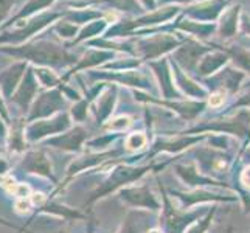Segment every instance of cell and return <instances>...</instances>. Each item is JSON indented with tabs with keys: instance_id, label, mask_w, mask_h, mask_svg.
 <instances>
[{
	"instance_id": "1",
	"label": "cell",
	"mask_w": 250,
	"mask_h": 233,
	"mask_svg": "<svg viewBox=\"0 0 250 233\" xmlns=\"http://www.w3.org/2000/svg\"><path fill=\"white\" fill-rule=\"evenodd\" d=\"M165 165L167 163H160V165H154V163H149V165H134V163H129L127 160L123 162L120 159L107 160L98 168V169H106L107 177L103 180V184L95 190L89 199L85 201V207L87 205L92 207L95 202L104 199L110 193L120 191L122 188L135 184L137 180L143 177L148 171L163 168Z\"/></svg>"
},
{
	"instance_id": "2",
	"label": "cell",
	"mask_w": 250,
	"mask_h": 233,
	"mask_svg": "<svg viewBox=\"0 0 250 233\" xmlns=\"http://www.w3.org/2000/svg\"><path fill=\"white\" fill-rule=\"evenodd\" d=\"M157 182L160 187V193H162V214H160V229L163 233H184L185 229L193 224L196 219H199L202 212H182L174 204L171 202L169 194L165 191V188L160 184V179L157 177Z\"/></svg>"
},
{
	"instance_id": "3",
	"label": "cell",
	"mask_w": 250,
	"mask_h": 233,
	"mask_svg": "<svg viewBox=\"0 0 250 233\" xmlns=\"http://www.w3.org/2000/svg\"><path fill=\"white\" fill-rule=\"evenodd\" d=\"M118 197L129 210H149L159 212L162 201L156 193H152L149 185H127L118 191Z\"/></svg>"
},
{
	"instance_id": "4",
	"label": "cell",
	"mask_w": 250,
	"mask_h": 233,
	"mask_svg": "<svg viewBox=\"0 0 250 233\" xmlns=\"http://www.w3.org/2000/svg\"><path fill=\"white\" fill-rule=\"evenodd\" d=\"M67 129H70V117L67 114H58L56 117L42 118L28 123L25 127V137H27L28 143H36L42 142L47 137L50 139V137L62 134Z\"/></svg>"
},
{
	"instance_id": "5",
	"label": "cell",
	"mask_w": 250,
	"mask_h": 233,
	"mask_svg": "<svg viewBox=\"0 0 250 233\" xmlns=\"http://www.w3.org/2000/svg\"><path fill=\"white\" fill-rule=\"evenodd\" d=\"M205 131H214V132H224V134H233L239 139H249L250 135V112L241 110L238 115L231 117L222 122H214L211 125H201L188 129L185 134H194V132H205Z\"/></svg>"
},
{
	"instance_id": "6",
	"label": "cell",
	"mask_w": 250,
	"mask_h": 233,
	"mask_svg": "<svg viewBox=\"0 0 250 233\" xmlns=\"http://www.w3.org/2000/svg\"><path fill=\"white\" fill-rule=\"evenodd\" d=\"M19 169H22L27 174H34L39 177H44L51 180L53 185H58V180L55 177L51 160L44 149H27L23 152V157L19 162Z\"/></svg>"
},
{
	"instance_id": "7",
	"label": "cell",
	"mask_w": 250,
	"mask_h": 233,
	"mask_svg": "<svg viewBox=\"0 0 250 233\" xmlns=\"http://www.w3.org/2000/svg\"><path fill=\"white\" fill-rule=\"evenodd\" d=\"M85 142H87V131L83 126H75L72 129H67L62 134L50 137L45 140V145L64 152L80 154L84 149Z\"/></svg>"
},
{
	"instance_id": "8",
	"label": "cell",
	"mask_w": 250,
	"mask_h": 233,
	"mask_svg": "<svg viewBox=\"0 0 250 233\" xmlns=\"http://www.w3.org/2000/svg\"><path fill=\"white\" fill-rule=\"evenodd\" d=\"M25 58H30L33 61L45 65H67L73 61L72 56H68L64 50H59L55 45H39L28 47L23 51H16Z\"/></svg>"
},
{
	"instance_id": "9",
	"label": "cell",
	"mask_w": 250,
	"mask_h": 233,
	"mask_svg": "<svg viewBox=\"0 0 250 233\" xmlns=\"http://www.w3.org/2000/svg\"><path fill=\"white\" fill-rule=\"evenodd\" d=\"M169 194L174 197L179 202L180 209H189V207H194L197 204H204V202H233L236 201V196H221V194H213L207 190H199L194 188L191 191H176V190H169Z\"/></svg>"
},
{
	"instance_id": "10",
	"label": "cell",
	"mask_w": 250,
	"mask_h": 233,
	"mask_svg": "<svg viewBox=\"0 0 250 233\" xmlns=\"http://www.w3.org/2000/svg\"><path fill=\"white\" fill-rule=\"evenodd\" d=\"M207 135H184V137H176V139H165V137H159V139L152 143L151 152L145 154V157H154L159 152H168V154H179L180 151H184L189 146H193L196 143H199L204 140Z\"/></svg>"
},
{
	"instance_id": "11",
	"label": "cell",
	"mask_w": 250,
	"mask_h": 233,
	"mask_svg": "<svg viewBox=\"0 0 250 233\" xmlns=\"http://www.w3.org/2000/svg\"><path fill=\"white\" fill-rule=\"evenodd\" d=\"M64 105V100L59 92H48L44 93L42 97L36 101V105L31 109V114L28 115L27 122H36V120H42L45 117L53 115L56 110H59Z\"/></svg>"
},
{
	"instance_id": "12",
	"label": "cell",
	"mask_w": 250,
	"mask_h": 233,
	"mask_svg": "<svg viewBox=\"0 0 250 233\" xmlns=\"http://www.w3.org/2000/svg\"><path fill=\"white\" fill-rule=\"evenodd\" d=\"M174 171L177 177L188 187H202V185H213V187H222L224 184L218 182L211 177L204 176L202 172L197 171L194 163H187V165H176Z\"/></svg>"
},
{
	"instance_id": "13",
	"label": "cell",
	"mask_w": 250,
	"mask_h": 233,
	"mask_svg": "<svg viewBox=\"0 0 250 233\" xmlns=\"http://www.w3.org/2000/svg\"><path fill=\"white\" fill-rule=\"evenodd\" d=\"M27 137H25V125L23 123H14L11 129L6 134V151L8 155L23 154L27 151Z\"/></svg>"
},
{
	"instance_id": "14",
	"label": "cell",
	"mask_w": 250,
	"mask_h": 233,
	"mask_svg": "<svg viewBox=\"0 0 250 233\" xmlns=\"http://www.w3.org/2000/svg\"><path fill=\"white\" fill-rule=\"evenodd\" d=\"M34 93H36V83H34V80H33V75L28 73L27 76H25V81L21 85V89L17 90L16 95H13V101L17 103L22 110H28Z\"/></svg>"
},
{
	"instance_id": "15",
	"label": "cell",
	"mask_w": 250,
	"mask_h": 233,
	"mask_svg": "<svg viewBox=\"0 0 250 233\" xmlns=\"http://www.w3.org/2000/svg\"><path fill=\"white\" fill-rule=\"evenodd\" d=\"M229 61V55L222 53V51H214V53L205 56L202 59V63L197 65V70H199L201 75H211L216 70H219L221 67H224Z\"/></svg>"
},
{
	"instance_id": "16",
	"label": "cell",
	"mask_w": 250,
	"mask_h": 233,
	"mask_svg": "<svg viewBox=\"0 0 250 233\" xmlns=\"http://www.w3.org/2000/svg\"><path fill=\"white\" fill-rule=\"evenodd\" d=\"M207 48L202 47V45H197V44H193V45H185L180 48L177 53H176V59L182 64L185 68H193L197 63V59L202 56V53H205Z\"/></svg>"
},
{
	"instance_id": "17",
	"label": "cell",
	"mask_w": 250,
	"mask_h": 233,
	"mask_svg": "<svg viewBox=\"0 0 250 233\" xmlns=\"http://www.w3.org/2000/svg\"><path fill=\"white\" fill-rule=\"evenodd\" d=\"M174 72H176V81H177V85L180 89H182L187 95L193 98H204L207 95V90L199 85L196 81H191L189 78H185L184 73H180V70L177 67H174Z\"/></svg>"
},
{
	"instance_id": "18",
	"label": "cell",
	"mask_w": 250,
	"mask_h": 233,
	"mask_svg": "<svg viewBox=\"0 0 250 233\" xmlns=\"http://www.w3.org/2000/svg\"><path fill=\"white\" fill-rule=\"evenodd\" d=\"M154 70L159 75L160 87L163 95H165V98H179V95L174 90V85L171 84V72L167 63H160L159 65H154Z\"/></svg>"
},
{
	"instance_id": "19",
	"label": "cell",
	"mask_w": 250,
	"mask_h": 233,
	"mask_svg": "<svg viewBox=\"0 0 250 233\" xmlns=\"http://www.w3.org/2000/svg\"><path fill=\"white\" fill-rule=\"evenodd\" d=\"M148 135H146L143 131H134L131 134H127L123 140V151L127 152H140L142 149H145L148 146Z\"/></svg>"
},
{
	"instance_id": "20",
	"label": "cell",
	"mask_w": 250,
	"mask_h": 233,
	"mask_svg": "<svg viewBox=\"0 0 250 233\" xmlns=\"http://www.w3.org/2000/svg\"><path fill=\"white\" fill-rule=\"evenodd\" d=\"M143 224L145 221H142V212L129 210L126 218L122 222V226L117 230V233H142Z\"/></svg>"
},
{
	"instance_id": "21",
	"label": "cell",
	"mask_w": 250,
	"mask_h": 233,
	"mask_svg": "<svg viewBox=\"0 0 250 233\" xmlns=\"http://www.w3.org/2000/svg\"><path fill=\"white\" fill-rule=\"evenodd\" d=\"M23 64L21 65H16L13 68H10V70H6L2 76H0V85L3 87V93L5 97H10L13 89L16 87L17 81H19V78L22 75V70H23Z\"/></svg>"
},
{
	"instance_id": "22",
	"label": "cell",
	"mask_w": 250,
	"mask_h": 233,
	"mask_svg": "<svg viewBox=\"0 0 250 233\" xmlns=\"http://www.w3.org/2000/svg\"><path fill=\"white\" fill-rule=\"evenodd\" d=\"M238 13H239V6L231 8L230 11L224 14L222 22H221V34L224 38L235 36L236 27H238Z\"/></svg>"
},
{
	"instance_id": "23",
	"label": "cell",
	"mask_w": 250,
	"mask_h": 233,
	"mask_svg": "<svg viewBox=\"0 0 250 233\" xmlns=\"http://www.w3.org/2000/svg\"><path fill=\"white\" fill-rule=\"evenodd\" d=\"M114 101H115V97L112 95V92L103 95L101 101L98 103L97 114H95L98 125H103L109 118V115L112 114V110H114V109H112V107H114Z\"/></svg>"
},
{
	"instance_id": "24",
	"label": "cell",
	"mask_w": 250,
	"mask_h": 233,
	"mask_svg": "<svg viewBox=\"0 0 250 233\" xmlns=\"http://www.w3.org/2000/svg\"><path fill=\"white\" fill-rule=\"evenodd\" d=\"M219 78H222V85L226 87L229 92H236L239 89L241 81L244 80V73H239L231 70V68H226L224 72H221Z\"/></svg>"
},
{
	"instance_id": "25",
	"label": "cell",
	"mask_w": 250,
	"mask_h": 233,
	"mask_svg": "<svg viewBox=\"0 0 250 233\" xmlns=\"http://www.w3.org/2000/svg\"><path fill=\"white\" fill-rule=\"evenodd\" d=\"M227 55L233 58V63L239 67L246 70L247 73H250V50H244V48H231L227 50Z\"/></svg>"
},
{
	"instance_id": "26",
	"label": "cell",
	"mask_w": 250,
	"mask_h": 233,
	"mask_svg": "<svg viewBox=\"0 0 250 233\" xmlns=\"http://www.w3.org/2000/svg\"><path fill=\"white\" fill-rule=\"evenodd\" d=\"M214 213H216V209L213 207V210H210L208 213L205 214V218L204 219H196L193 224H189V226L185 229L184 233H207L211 226V221H213V216H214Z\"/></svg>"
},
{
	"instance_id": "27",
	"label": "cell",
	"mask_w": 250,
	"mask_h": 233,
	"mask_svg": "<svg viewBox=\"0 0 250 233\" xmlns=\"http://www.w3.org/2000/svg\"><path fill=\"white\" fill-rule=\"evenodd\" d=\"M131 125H132V120L127 115H120V117H115V118L109 120V122H106L104 126H106V129L112 131V134H122Z\"/></svg>"
},
{
	"instance_id": "28",
	"label": "cell",
	"mask_w": 250,
	"mask_h": 233,
	"mask_svg": "<svg viewBox=\"0 0 250 233\" xmlns=\"http://www.w3.org/2000/svg\"><path fill=\"white\" fill-rule=\"evenodd\" d=\"M31 188L28 184H23V182H17L16 188H14V196H16V199H28L30 194H31Z\"/></svg>"
},
{
	"instance_id": "29",
	"label": "cell",
	"mask_w": 250,
	"mask_h": 233,
	"mask_svg": "<svg viewBox=\"0 0 250 233\" xmlns=\"http://www.w3.org/2000/svg\"><path fill=\"white\" fill-rule=\"evenodd\" d=\"M33 209V205L30 202V199H16L14 202V210L17 214H28Z\"/></svg>"
},
{
	"instance_id": "30",
	"label": "cell",
	"mask_w": 250,
	"mask_h": 233,
	"mask_svg": "<svg viewBox=\"0 0 250 233\" xmlns=\"http://www.w3.org/2000/svg\"><path fill=\"white\" fill-rule=\"evenodd\" d=\"M224 100H226V92L224 90H218V92H214L210 95V98H208V105L211 107H219Z\"/></svg>"
},
{
	"instance_id": "31",
	"label": "cell",
	"mask_w": 250,
	"mask_h": 233,
	"mask_svg": "<svg viewBox=\"0 0 250 233\" xmlns=\"http://www.w3.org/2000/svg\"><path fill=\"white\" fill-rule=\"evenodd\" d=\"M13 168V163L10 160V155L0 152V176H6L8 171Z\"/></svg>"
},
{
	"instance_id": "32",
	"label": "cell",
	"mask_w": 250,
	"mask_h": 233,
	"mask_svg": "<svg viewBox=\"0 0 250 233\" xmlns=\"http://www.w3.org/2000/svg\"><path fill=\"white\" fill-rule=\"evenodd\" d=\"M236 107H250V90L247 93H244L236 103H235Z\"/></svg>"
},
{
	"instance_id": "33",
	"label": "cell",
	"mask_w": 250,
	"mask_h": 233,
	"mask_svg": "<svg viewBox=\"0 0 250 233\" xmlns=\"http://www.w3.org/2000/svg\"><path fill=\"white\" fill-rule=\"evenodd\" d=\"M241 184H243L246 188H250V165L241 172Z\"/></svg>"
},
{
	"instance_id": "34",
	"label": "cell",
	"mask_w": 250,
	"mask_h": 233,
	"mask_svg": "<svg viewBox=\"0 0 250 233\" xmlns=\"http://www.w3.org/2000/svg\"><path fill=\"white\" fill-rule=\"evenodd\" d=\"M14 2V0H0V19L6 14L8 8L11 6V3Z\"/></svg>"
},
{
	"instance_id": "35",
	"label": "cell",
	"mask_w": 250,
	"mask_h": 233,
	"mask_svg": "<svg viewBox=\"0 0 250 233\" xmlns=\"http://www.w3.org/2000/svg\"><path fill=\"white\" fill-rule=\"evenodd\" d=\"M0 224H3V226H6V227H13V229H16V233H23V227L17 229L16 226H13V224H11V222H8L6 219H2V218H0Z\"/></svg>"
},
{
	"instance_id": "36",
	"label": "cell",
	"mask_w": 250,
	"mask_h": 233,
	"mask_svg": "<svg viewBox=\"0 0 250 233\" xmlns=\"http://www.w3.org/2000/svg\"><path fill=\"white\" fill-rule=\"evenodd\" d=\"M243 28L246 33L250 34V16H244L243 17Z\"/></svg>"
},
{
	"instance_id": "37",
	"label": "cell",
	"mask_w": 250,
	"mask_h": 233,
	"mask_svg": "<svg viewBox=\"0 0 250 233\" xmlns=\"http://www.w3.org/2000/svg\"><path fill=\"white\" fill-rule=\"evenodd\" d=\"M146 233H163V232H162V229H149Z\"/></svg>"
},
{
	"instance_id": "38",
	"label": "cell",
	"mask_w": 250,
	"mask_h": 233,
	"mask_svg": "<svg viewBox=\"0 0 250 233\" xmlns=\"http://www.w3.org/2000/svg\"><path fill=\"white\" fill-rule=\"evenodd\" d=\"M229 233H231V227H230V230H229Z\"/></svg>"
}]
</instances>
